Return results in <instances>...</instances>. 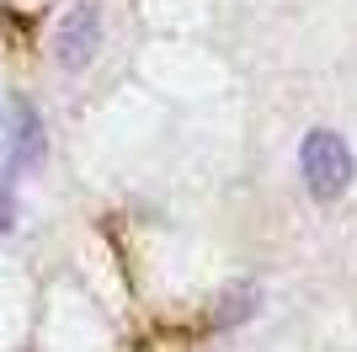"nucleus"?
Returning a JSON list of instances; mask_svg holds the SVG:
<instances>
[{"label": "nucleus", "mask_w": 357, "mask_h": 352, "mask_svg": "<svg viewBox=\"0 0 357 352\" xmlns=\"http://www.w3.org/2000/svg\"><path fill=\"white\" fill-rule=\"evenodd\" d=\"M298 171H304L310 198L336 203V198L352 187L357 161H352V149H347V139L336 129H310V133H304V149H298Z\"/></svg>", "instance_id": "1"}, {"label": "nucleus", "mask_w": 357, "mask_h": 352, "mask_svg": "<svg viewBox=\"0 0 357 352\" xmlns=\"http://www.w3.org/2000/svg\"><path fill=\"white\" fill-rule=\"evenodd\" d=\"M102 48V6L96 0H80L70 11L59 16V27H54V59H59L64 70H86L91 59Z\"/></svg>", "instance_id": "2"}, {"label": "nucleus", "mask_w": 357, "mask_h": 352, "mask_svg": "<svg viewBox=\"0 0 357 352\" xmlns=\"http://www.w3.org/2000/svg\"><path fill=\"white\" fill-rule=\"evenodd\" d=\"M6 161H11V171H27V166L43 161V117L22 96L6 102Z\"/></svg>", "instance_id": "3"}, {"label": "nucleus", "mask_w": 357, "mask_h": 352, "mask_svg": "<svg viewBox=\"0 0 357 352\" xmlns=\"http://www.w3.org/2000/svg\"><path fill=\"white\" fill-rule=\"evenodd\" d=\"M11 224H16V192L6 187V182H0V235L11 230Z\"/></svg>", "instance_id": "4"}, {"label": "nucleus", "mask_w": 357, "mask_h": 352, "mask_svg": "<svg viewBox=\"0 0 357 352\" xmlns=\"http://www.w3.org/2000/svg\"><path fill=\"white\" fill-rule=\"evenodd\" d=\"M251 309H256V299H251V293H235V299H229V309H224V315H219V325L240 321V315H251Z\"/></svg>", "instance_id": "5"}]
</instances>
